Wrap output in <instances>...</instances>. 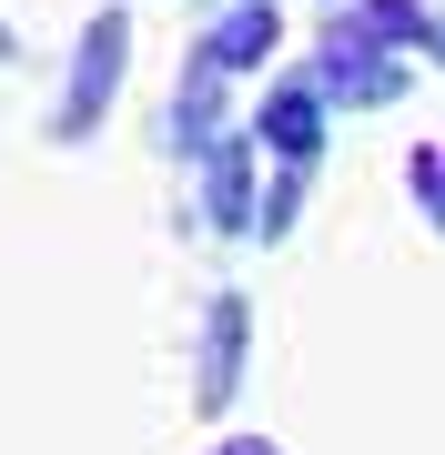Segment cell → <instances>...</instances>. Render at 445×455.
<instances>
[{
    "label": "cell",
    "mask_w": 445,
    "mask_h": 455,
    "mask_svg": "<svg viewBox=\"0 0 445 455\" xmlns=\"http://www.w3.org/2000/svg\"><path fill=\"white\" fill-rule=\"evenodd\" d=\"M11 51H20V41H11V20H0V61H11Z\"/></svg>",
    "instance_id": "52a82bcc"
},
{
    "label": "cell",
    "mask_w": 445,
    "mask_h": 455,
    "mask_svg": "<svg viewBox=\"0 0 445 455\" xmlns=\"http://www.w3.org/2000/svg\"><path fill=\"white\" fill-rule=\"evenodd\" d=\"M264 142L283 152V163H314V142H324V92H314V82H283L264 101Z\"/></svg>",
    "instance_id": "3957f363"
},
{
    "label": "cell",
    "mask_w": 445,
    "mask_h": 455,
    "mask_svg": "<svg viewBox=\"0 0 445 455\" xmlns=\"http://www.w3.org/2000/svg\"><path fill=\"white\" fill-rule=\"evenodd\" d=\"M203 212H213V223H243V152H213V172H203Z\"/></svg>",
    "instance_id": "8992f818"
},
{
    "label": "cell",
    "mask_w": 445,
    "mask_h": 455,
    "mask_svg": "<svg viewBox=\"0 0 445 455\" xmlns=\"http://www.w3.org/2000/svg\"><path fill=\"white\" fill-rule=\"evenodd\" d=\"M233 385H243V293H223V304L203 314V385H193V405L223 415Z\"/></svg>",
    "instance_id": "7a4b0ae2"
},
{
    "label": "cell",
    "mask_w": 445,
    "mask_h": 455,
    "mask_svg": "<svg viewBox=\"0 0 445 455\" xmlns=\"http://www.w3.org/2000/svg\"><path fill=\"white\" fill-rule=\"evenodd\" d=\"M274 41H283V20L264 11V0H243V11H233L213 41H203V61H223V71H253V61H274Z\"/></svg>",
    "instance_id": "277c9868"
},
{
    "label": "cell",
    "mask_w": 445,
    "mask_h": 455,
    "mask_svg": "<svg viewBox=\"0 0 445 455\" xmlns=\"http://www.w3.org/2000/svg\"><path fill=\"white\" fill-rule=\"evenodd\" d=\"M354 31H364V41H425L435 20L415 11V0H364V11H354Z\"/></svg>",
    "instance_id": "5b68a950"
},
{
    "label": "cell",
    "mask_w": 445,
    "mask_h": 455,
    "mask_svg": "<svg viewBox=\"0 0 445 455\" xmlns=\"http://www.w3.org/2000/svg\"><path fill=\"white\" fill-rule=\"evenodd\" d=\"M122 71H132V20L122 11H91L82 41H71V82H61V112H51V142H91L101 112H112Z\"/></svg>",
    "instance_id": "6da1fadb"
}]
</instances>
